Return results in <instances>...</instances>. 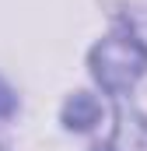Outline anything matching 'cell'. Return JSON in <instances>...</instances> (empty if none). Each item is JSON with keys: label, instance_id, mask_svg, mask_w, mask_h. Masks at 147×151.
<instances>
[{"label": "cell", "instance_id": "6da1fadb", "mask_svg": "<svg viewBox=\"0 0 147 151\" xmlns=\"http://www.w3.org/2000/svg\"><path fill=\"white\" fill-rule=\"evenodd\" d=\"M91 67H95V77L109 91H119V88L133 84L144 74L147 49L140 46V39H133V35L102 39V46H95V53H91Z\"/></svg>", "mask_w": 147, "mask_h": 151}, {"label": "cell", "instance_id": "7a4b0ae2", "mask_svg": "<svg viewBox=\"0 0 147 151\" xmlns=\"http://www.w3.org/2000/svg\"><path fill=\"white\" fill-rule=\"evenodd\" d=\"M7 113H14V95H11V88L0 81V116H7Z\"/></svg>", "mask_w": 147, "mask_h": 151}]
</instances>
